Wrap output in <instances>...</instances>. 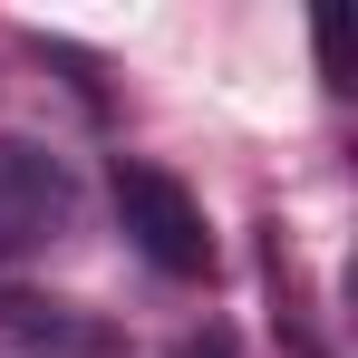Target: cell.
<instances>
[{
    "label": "cell",
    "mask_w": 358,
    "mask_h": 358,
    "mask_svg": "<svg viewBox=\"0 0 358 358\" xmlns=\"http://www.w3.org/2000/svg\"><path fill=\"white\" fill-rule=\"evenodd\" d=\"M117 223H126V242H136L165 281H203V271H213L203 203H194L165 165H117Z\"/></svg>",
    "instance_id": "1"
},
{
    "label": "cell",
    "mask_w": 358,
    "mask_h": 358,
    "mask_svg": "<svg viewBox=\"0 0 358 358\" xmlns=\"http://www.w3.org/2000/svg\"><path fill=\"white\" fill-rule=\"evenodd\" d=\"M68 213H78V175H68L49 145L0 136V252H39V242H59Z\"/></svg>",
    "instance_id": "2"
},
{
    "label": "cell",
    "mask_w": 358,
    "mask_h": 358,
    "mask_svg": "<svg viewBox=\"0 0 358 358\" xmlns=\"http://www.w3.org/2000/svg\"><path fill=\"white\" fill-rule=\"evenodd\" d=\"M0 339H20L29 358H117V329L68 310V300H39V291H10L0 300Z\"/></svg>",
    "instance_id": "3"
},
{
    "label": "cell",
    "mask_w": 358,
    "mask_h": 358,
    "mask_svg": "<svg viewBox=\"0 0 358 358\" xmlns=\"http://www.w3.org/2000/svg\"><path fill=\"white\" fill-rule=\"evenodd\" d=\"M175 358H242V349H233L223 320H203V329H184V339H175Z\"/></svg>",
    "instance_id": "4"
}]
</instances>
